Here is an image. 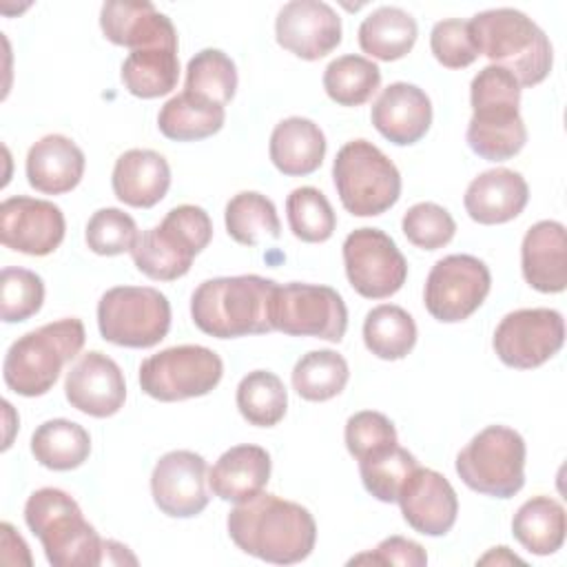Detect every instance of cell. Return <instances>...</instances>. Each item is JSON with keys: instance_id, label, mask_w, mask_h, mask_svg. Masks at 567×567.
Segmentation results:
<instances>
[{"instance_id": "6da1fadb", "label": "cell", "mask_w": 567, "mask_h": 567, "mask_svg": "<svg viewBox=\"0 0 567 567\" xmlns=\"http://www.w3.org/2000/svg\"><path fill=\"white\" fill-rule=\"evenodd\" d=\"M226 525L233 543L241 551L275 565L301 563L317 543L312 514L299 503L266 492L237 503Z\"/></svg>"}, {"instance_id": "7a4b0ae2", "label": "cell", "mask_w": 567, "mask_h": 567, "mask_svg": "<svg viewBox=\"0 0 567 567\" xmlns=\"http://www.w3.org/2000/svg\"><path fill=\"white\" fill-rule=\"evenodd\" d=\"M472 120L467 124L470 148L489 162H505L520 153L527 128L520 117V84L503 66H483L470 84Z\"/></svg>"}, {"instance_id": "3957f363", "label": "cell", "mask_w": 567, "mask_h": 567, "mask_svg": "<svg viewBox=\"0 0 567 567\" xmlns=\"http://www.w3.org/2000/svg\"><path fill=\"white\" fill-rule=\"evenodd\" d=\"M277 284L259 275L202 281L190 297L193 323L210 337L235 339L272 330L270 301Z\"/></svg>"}, {"instance_id": "277c9868", "label": "cell", "mask_w": 567, "mask_h": 567, "mask_svg": "<svg viewBox=\"0 0 567 567\" xmlns=\"http://www.w3.org/2000/svg\"><path fill=\"white\" fill-rule=\"evenodd\" d=\"M467 22L478 55L507 69L520 89L536 86L549 75L554 64L551 42L523 11L509 7L487 9Z\"/></svg>"}, {"instance_id": "5b68a950", "label": "cell", "mask_w": 567, "mask_h": 567, "mask_svg": "<svg viewBox=\"0 0 567 567\" xmlns=\"http://www.w3.org/2000/svg\"><path fill=\"white\" fill-rule=\"evenodd\" d=\"M24 520L27 527L40 538L44 556L51 565H104V540L82 516L75 498L64 489H35L24 503Z\"/></svg>"}, {"instance_id": "8992f818", "label": "cell", "mask_w": 567, "mask_h": 567, "mask_svg": "<svg viewBox=\"0 0 567 567\" xmlns=\"http://www.w3.org/2000/svg\"><path fill=\"white\" fill-rule=\"evenodd\" d=\"M84 339V323L75 317L44 323L18 337L9 346L2 363L7 388L20 396L47 394L55 385L64 363L80 354Z\"/></svg>"}, {"instance_id": "52a82bcc", "label": "cell", "mask_w": 567, "mask_h": 567, "mask_svg": "<svg viewBox=\"0 0 567 567\" xmlns=\"http://www.w3.org/2000/svg\"><path fill=\"white\" fill-rule=\"evenodd\" d=\"M213 221L202 206L182 204L166 217L142 233L131 248L133 264L142 275L155 281H173L184 277L193 259L210 244Z\"/></svg>"}, {"instance_id": "ba28073f", "label": "cell", "mask_w": 567, "mask_h": 567, "mask_svg": "<svg viewBox=\"0 0 567 567\" xmlns=\"http://www.w3.org/2000/svg\"><path fill=\"white\" fill-rule=\"evenodd\" d=\"M332 179L343 208L354 217L381 215L401 197L399 168L368 140H352L337 151Z\"/></svg>"}, {"instance_id": "9c48e42d", "label": "cell", "mask_w": 567, "mask_h": 567, "mask_svg": "<svg viewBox=\"0 0 567 567\" xmlns=\"http://www.w3.org/2000/svg\"><path fill=\"white\" fill-rule=\"evenodd\" d=\"M525 441L505 425H487L456 456L461 481L485 496L512 498L525 485Z\"/></svg>"}, {"instance_id": "30bf717a", "label": "cell", "mask_w": 567, "mask_h": 567, "mask_svg": "<svg viewBox=\"0 0 567 567\" xmlns=\"http://www.w3.org/2000/svg\"><path fill=\"white\" fill-rule=\"evenodd\" d=\"M102 339L124 348H153L171 328V303L151 286H115L100 297Z\"/></svg>"}, {"instance_id": "8fae6325", "label": "cell", "mask_w": 567, "mask_h": 567, "mask_svg": "<svg viewBox=\"0 0 567 567\" xmlns=\"http://www.w3.org/2000/svg\"><path fill=\"white\" fill-rule=\"evenodd\" d=\"M224 363L217 352L204 346H173L151 354L140 365V388L148 396L173 403L204 396L217 388Z\"/></svg>"}, {"instance_id": "7c38bea8", "label": "cell", "mask_w": 567, "mask_h": 567, "mask_svg": "<svg viewBox=\"0 0 567 567\" xmlns=\"http://www.w3.org/2000/svg\"><path fill=\"white\" fill-rule=\"evenodd\" d=\"M270 323L290 337H317L339 343L348 328V308L330 286L284 284L270 301Z\"/></svg>"}, {"instance_id": "4fadbf2b", "label": "cell", "mask_w": 567, "mask_h": 567, "mask_svg": "<svg viewBox=\"0 0 567 567\" xmlns=\"http://www.w3.org/2000/svg\"><path fill=\"white\" fill-rule=\"evenodd\" d=\"M492 288L485 261L474 255H447L439 259L423 290L425 310L441 323H458L474 315Z\"/></svg>"}, {"instance_id": "5bb4252c", "label": "cell", "mask_w": 567, "mask_h": 567, "mask_svg": "<svg viewBox=\"0 0 567 567\" xmlns=\"http://www.w3.org/2000/svg\"><path fill=\"white\" fill-rule=\"evenodd\" d=\"M343 268L350 286L365 299H385L401 290L408 261L394 239L379 228H357L343 241Z\"/></svg>"}, {"instance_id": "9a60e30c", "label": "cell", "mask_w": 567, "mask_h": 567, "mask_svg": "<svg viewBox=\"0 0 567 567\" xmlns=\"http://www.w3.org/2000/svg\"><path fill=\"white\" fill-rule=\"evenodd\" d=\"M565 343V321L551 308H520L507 312L494 330V352L516 370H532L549 361Z\"/></svg>"}, {"instance_id": "2e32d148", "label": "cell", "mask_w": 567, "mask_h": 567, "mask_svg": "<svg viewBox=\"0 0 567 567\" xmlns=\"http://www.w3.org/2000/svg\"><path fill=\"white\" fill-rule=\"evenodd\" d=\"M64 230V213L49 199L16 195L0 204V241L4 248L44 257L62 244Z\"/></svg>"}, {"instance_id": "e0dca14e", "label": "cell", "mask_w": 567, "mask_h": 567, "mask_svg": "<svg viewBox=\"0 0 567 567\" xmlns=\"http://www.w3.org/2000/svg\"><path fill=\"white\" fill-rule=\"evenodd\" d=\"M208 465L190 450L166 452L153 467L151 494L162 514L171 518H193L208 505Z\"/></svg>"}, {"instance_id": "ac0fdd59", "label": "cell", "mask_w": 567, "mask_h": 567, "mask_svg": "<svg viewBox=\"0 0 567 567\" xmlns=\"http://www.w3.org/2000/svg\"><path fill=\"white\" fill-rule=\"evenodd\" d=\"M275 38L286 51L312 62L339 47L341 18L321 0H292L277 13Z\"/></svg>"}, {"instance_id": "d6986e66", "label": "cell", "mask_w": 567, "mask_h": 567, "mask_svg": "<svg viewBox=\"0 0 567 567\" xmlns=\"http://www.w3.org/2000/svg\"><path fill=\"white\" fill-rule=\"evenodd\" d=\"M396 503L405 523L423 536H445L456 523L458 496L452 483L430 467L416 465L410 472Z\"/></svg>"}, {"instance_id": "ffe728a7", "label": "cell", "mask_w": 567, "mask_h": 567, "mask_svg": "<svg viewBox=\"0 0 567 567\" xmlns=\"http://www.w3.org/2000/svg\"><path fill=\"white\" fill-rule=\"evenodd\" d=\"M64 394L71 408L95 419H106L117 414L124 405V374L111 357L100 350H91L66 372Z\"/></svg>"}, {"instance_id": "44dd1931", "label": "cell", "mask_w": 567, "mask_h": 567, "mask_svg": "<svg viewBox=\"0 0 567 567\" xmlns=\"http://www.w3.org/2000/svg\"><path fill=\"white\" fill-rule=\"evenodd\" d=\"M100 29L104 38L131 51L151 47L177 49V31L171 18L146 0H111L100 9Z\"/></svg>"}, {"instance_id": "7402d4cb", "label": "cell", "mask_w": 567, "mask_h": 567, "mask_svg": "<svg viewBox=\"0 0 567 567\" xmlns=\"http://www.w3.org/2000/svg\"><path fill=\"white\" fill-rule=\"evenodd\" d=\"M370 120L388 142L410 146L430 131L432 102L416 84L392 82L372 104Z\"/></svg>"}, {"instance_id": "603a6c76", "label": "cell", "mask_w": 567, "mask_h": 567, "mask_svg": "<svg viewBox=\"0 0 567 567\" xmlns=\"http://www.w3.org/2000/svg\"><path fill=\"white\" fill-rule=\"evenodd\" d=\"M520 270L538 292H563L567 286V235L554 219L534 224L520 244Z\"/></svg>"}, {"instance_id": "cb8c5ba5", "label": "cell", "mask_w": 567, "mask_h": 567, "mask_svg": "<svg viewBox=\"0 0 567 567\" xmlns=\"http://www.w3.org/2000/svg\"><path fill=\"white\" fill-rule=\"evenodd\" d=\"M529 199L527 182L520 173L509 168H492L476 175L465 190L463 206L467 215L483 224H505L523 213Z\"/></svg>"}, {"instance_id": "d4e9b609", "label": "cell", "mask_w": 567, "mask_h": 567, "mask_svg": "<svg viewBox=\"0 0 567 567\" xmlns=\"http://www.w3.org/2000/svg\"><path fill=\"white\" fill-rule=\"evenodd\" d=\"M82 148L58 133L40 137L27 153V179L44 195H62L73 190L84 175Z\"/></svg>"}, {"instance_id": "484cf974", "label": "cell", "mask_w": 567, "mask_h": 567, "mask_svg": "<svg viewBox=\"0 0 567 567\" xmlns=\"http://www.w3.org/2000/svg\"><path fill=\"white\" fill-rule=\"evenodd\" d=\"M111 186L122 204L133 208H153L168 193V162L157 151L131 148L115 159Z\"/></svg>"}, {"instance_id": "4316f807", "label": "cell", "mask_w": 567, "mask_h": 567, "mask_svg": "<svg viewBox=\"0 0 567 567\" xmlns=\"http://www.w3.org/2000/svg\"><path fill=\"white\" fill-rule=\"evenodd\" d=\"M270 454L259 445H235L226 450L208 472V485L213 494L228 503H246L270 478Z\"/></svg>"}, {"instance_id": "83f0119b", "label": "cell", "mask_w": 567, "mask_h": 567, "mask_svg": "<svg viewBox=\"0 0 567 567\" xmlns=\"http://www.w3.org/2000/svg\"><path fill=\"white\" fill-rule=\"evenodd\" d=\"M268 153L279 173L303 177L321 166L326 157V135L308 117H286L272 128Z\"/></svg>"}, {"instance_id": "f1b7e54d", "label": "cell", "mask_w": 567, "mask_h": 567, "mask_svg": "<svg viewBox=\"0 0 567 567\" xmlns=\"http://www.w3.org/2000/svg\"><path fill=\"white\" fill-rule=\"evenodd\" d=\"M416 20L399 7H379L359 24V47L370 58L392 62L408 55L416 42Z\"/></svg>"}, {"instance_id": "f546056e", "label": "cell", "mask_w": 567, "mask_h": 567, "mask_svg": "<svg viewBox=\"0 0 567 567\" xmlns=\"http://www.w3.org/2000/svg\"><path fill=\"white\" fill-rule=\"evenodd\" d=\"M226 120V109L195 93L173 95L157 115V128L175 142H197L215 135Z\"/></svg>"}, {"instance_id": "4dcf8cb0", "label": "cell", "mask_w": 567, "mask_h": 567, "mask_svg": "<svg viewBox=\"0 0 567 567\" xmlns=\"http://www.w3.org/2000/svg\"><path fill=\"white\" fill-rule=\"evenodd\" d=\"M565 509L551 496H534L525 501L512 518L514 538L536 556L558 551L565 543Z\"/></svg>"}, {"instance_id": "1f68e13d", "label": "cell", "mask_w": 567, "mask_h": 567, "mask_svg": "<svg viewBox=\"0 0 567 567\" xmlns=\"http://www.w3.org/2000/svg\"><path fill=\"white\" fill-rule=\"evenodd\" d=\"M31 454L47 470L69 472L89 458L91 436L75 421L51 419L31 434Z\"/></svg>"}, {"instance_id": "d6a6232c", "label": "cell", "mask_w": 567, "mask_h": 567, "mask_svg": "<svg viewBox=\"0 0 567 567\" xmlns=\"http://www.w3.org/2000/svg\"><path fill=\"white\" fill-rule=\"evenodd\" d=\"M124 89L144 100H153L171 93L177 86L179 60L173 47H151L131 51L122 62Z\"/></svg>"}, {"instance_id": "836d02e7", "label": "cell", "mask_w": 567, "mask_h": 567, "mask_svg": "<svg viewBox=\"0 0 567 567\" xmlns=\"http://www.w3.org/2000/svg\"><path fill=\"white\" fill-rule=\"evenodd\" d=\"M363 343L374 357L399 361L408 357L416 343V323L401 306L381 303L365 315Z\"/></svg>"}, {"instance_id": "e575fe53", "label": "cell", "mask_w": 567, "mask_h": 567, "mask_svg": "<svg viewBox=\"0 0 567 567\" xmlns=\"http://www.w3.org/2000/svg\"><path fill=\"white\" fill-rule=\"evenodd\" d=\"M224 221L228 235L241 246H257L266 237L277 239L281 235L275 204L257 190H241L230 197Z\"/></svg>"}, {"instance_id": "d590c367", "label": "cell", "mask_w": 567, "mask_h": 567, "mask_svg": "<svg viewBox=\"0 0 567 567\" xmlns=\"http://www.w3.org/2000/svg\"><path fill=\"white\" fill-rule=\"evenodd\" d=\"M350 379L346 359L334 350H310L292 368V388L306 401H328L343 392Z\"/></svg>"}, {"instance_id": "8d00e7d4", "label": "cell", "mask_w": 567, "mask_h": 567, "mask_svg": "<svg viewBox=\"0 0 567 567\" xmlns=\"http://www.w3.org/2000/svg\"><path fill=\"white\" fill-rule=\"evenodd\" d=\"M237 410L257 427L277 425L288 408V392L284 381L270 370H252L237 385Z\"/></svg>"}, {"instance_id": "74e56055", "label": "cell", "mask_w": 567, "mask_h": 567, "mask_svg": "<svg viewBox=\"0 0 567 567\" xmlns=\"http://www.w3.org/2000/svg\"><path fill=\"white\" fill-rule=\"evenodd\" d=\"M381 84V69L363 55H341L323 71V89L339 106H361Z\"/></svg>"}, {"instance_id": "f35d334b", "label": "cell", "mask_w": 567, "mask_h": 567, "mask_svg": "<svg viewBox=\"0 0 567 567\" xmlns=\"http://www.w3.org/2000/svg\"><path fill=\"white\" fill-rule=\"evenodd\" d=\"M184 91L226 106L237 91L235 62L219 49H202L188 60Z\"/></svg>"}, {"instance_id": "ab89813d", "label": "cell", "mask_w": 567, "mask_h": 567, "mask_svg": "<svg viewBox=\"0 0 567 567\" xmlns=\"http://www.w3.org/2000/svg\"><path fill=\"white\" fill-rule=\"evenodd\" d=\"M292 235L306 244L328 241L337 228V215L328 197L315 186H299L286 199Z\"/></svg>"}, {"instance_id": "60d3db41", "label": "cell", "mask_w": 567, "mask_h": 567, "mask_svg": "<svg viewBox=\"0 0 567 567\" xmlns=\"http://www.w3.org/2000/svg\"><path fill=\"white\" fill-rule=\"evenodd\" d=\"M416 465L419 463L414 454L396 443L361 458L359 474L368 494H372L381 503H396L405 478Z\"/></svg>"}, {"instance_id": "b9f144b4", "label": "cell", "mask_w": 567, "mask_h": 567, "mask_svg": "<svg viewBox=\"0 0 567 567\" xmlns=\"http://www.w3.org/2000/svg\"><path fill=\"white\" fill-rule=\"evenodd\" d=\"M44 301V281L27 268L7 266L0 275V315L4 323H18L33 317Z\"/></svg>"}, {"instance_id": "7bdbcfd3", "label": "cell", "mask_w": 567, "mask_h": 567, "mask_svg": "<svg viewBox=\"0 0 567 567\" xmlns=\"http://www.w3.org/2000/svg\"><path fill=\"white\" fill-rule=\"evenodd\" d=\"M401 228L412 246L421 250H439L452 241L456 221L447 208L434 202H419L405 210Z\"/></svg>"}, {"instance_id": "ee69618b", "label": "cell", "mask_w": 567, "mask_h": 567, "mask_svg": "<svg viewBox=\"0 0 567 567\" xmlns=\"http://www.w3.org/2000/svg\"><path fill=\"white\" fill-rule=\"evenodd\" d=\"M140 233H137V224L135 219L120 210V208H100L91 215L89 224H86V246L95 252V255H104V257H113V255H122V252H131V248L135 246Z\"/></svg>"}, {"instance_id": "f6af8a7d", "label": "cell", "mask_w": 567, "mask_h": 567, "mask_svg": "<svg viewBox=\"0 0 567 567\" xmlns=\"http://www.w3.org/2000/svg\"><path fill=\"white\" fill-rule=\"evenodd\" d=\"M343 436H346L348 452L357 461L399 443L394 423L385 414L374 412V410H363V412L352 414L346 421Z\"/></svg>"}, {"instance_id": "bcb514c9", "label": "cell", "mask_w": 567, "mask_h": 567, "mask_svg": "<svg viewBox=\"0 0 567 567\" xmlns=\"http://www.w3.org/2000/svg\"><path fill=\"white\" fill-rule=\"evenodd\" d=\"M430 49L436 62H441L447 69H465L478 58L470 22L458 18L441 20L432 27Z\"/></svg>"}, {"instance_id": "7dc6e473", "label": "cell", "mask_w": 567, "mask_h": 567, "mask_svg": "<svg viewBox=\"0 0 567 567\" xmlns=\"http://www.w3.org/2000/svg\"><path fill=\"white\" fill-rule=\"evenodd\" d=\"M405 565V567H423L427 565L425 549L403 536H390L383 538L372 551L359 554L350 558V565Z\"/></svg>"}, {"instance_id": "c3c4849f", "label": "cell", "mask_w": 567, "mask_h": 567, "mask_svg": "<svg viewBox=\"0 0 567 567\" xmlns=\"http://www.w3.org/2000/svg\"><path fill=\"white\" fill-rule=\"evenodd\" d=\"M0 529H2V556L4 554H9L11 549H18V558H20V563H24V565H31V556H29V547H27V543L22 540V536L20 534H16V529L9 525V523H2L0 525ZM18 558H13V563H18Z\"/></svg>"}, {"instance_id": "681fc988", "label": "cell", "mask_w": 567, "mask_h": 567, "mask_svg": "<svg viewBox=\"0 0 567 567\" xmlns=\"http://www.w3.org/2000/svg\"><path fill=\"white\" fill-rule=\"evenodd\" d=\"M512 565V563H518V565H523V560L516 556V554H512L507 547H492L483 558H478V565Z\"/></svg>"}]
</instances>
